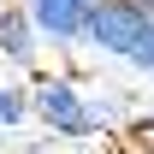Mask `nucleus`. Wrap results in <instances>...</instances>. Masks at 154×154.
Returning a JSON list of instances; mask_svg holds the SVG:
<instances>
[{"label":"nucleus","instance_id":"9d476101","mask_svg":"<svg viewBox=\"0 0 154 154\" xmlns=\"http://www.w3.org/2000/svg\"><path fill=\"white\" fill-rule=\"evenodd\" d=\"M89 6H95V0H89Z\"/></svg>","mask_w":154,"mask_h":154},{"label":"nucleus","instance_id":"20e7f679","mask_svg":"<svg viewBox=\"0 0 154 154\" xmlns=\"http://www.w3.org/2000/svg\"><path fill=\"white\" fill-rule=\"evenodd\" d=\"M0 59H12V65H36V24L24 6H0Z\"/></svg>","mask_w":154,"mask_h":154},{"label":"nucleus","instance_id":"423d86ee","mask_svg":"<svg viewBox=\"0 0 154 154\" xmlns=\"http://www.w3.org/2000/svg\"><path fill=\"white\" fill-rule=\"evenodd\" d=\"M89 119H95V131H107L113 119H125V95H89Z\"/></svg>","mask_w":154,"mask_h":154},{"label":"nucleus","instance_id":"39448f33","mask_svg":"<svg viewBox=\"0 0 154 154\" xmlns=\"http://www.w3.org/2000/svg\"><path fill=\"white\" fill-rule=\"evenodd\" d=\"M24 119H30V95H24L18 83H6V77H0V125H6V131H18Z\"/></svg>","mask_w":154,"mask_h":154},{"label":"nucleus","instance_id":"f257e3e1","mask_svg":"<svg viewBox=\"0 0 154 154\" xmlns=\"http://www.w3.org/2000/svg\"><path fill=\"white\" fill-rule=\"evenodd\" d=\"M148 36H154V18L136 6V0H95V6H89V30H83V42H89L95 54L131 65V59L142 54Z\"/></svg>","mask_w":154,"mask_h":154},{"label":"nucleus","instance_id":"9b49d317","mask_svg":"<svg viewBox=\"0 0 154 154\" xmlns=\"http://www.w3.org/2000/svg\"><path fill=\"white\" fill-rule=\"evenodd\" d=\"M0 6H6V0H0Z\"/></svg>","mask_w":154,"mask_h":154},{"label":"nucleus","instance_id":"7ed1b4c3","mask_svg":"<svg viewBox=\"0 0 154 154\" xmlns=\"http://www.w3.org/2000/svg\"><path fill=\"white\" fill-rule=\"evenodd\" d=\"M24 12L36 24V36H48L54 48H77L89 30V0H24Z\"/></svg>","mask_w":154,"mask_h":154},{"label":"nucleus","instance_id":"0eeeda50","mask_svg":"<svg viewBox=\"0 0 154 154\" xmlns=\"http://www.w3.org/2000/svg\"><path fill=\"white\" fill-rule=\"evenodd\" d=\"M131 65H136V71H142V77H154V36H148V42H142V54H136V59H131Z\"/></svg>","mask_w":154,"mask_h":154},{"label":"nucleus","instance_id":"1a4fd4ad","mask_svg":"<svg viewBox=\"0 0 154 154\" xmlns=\"http://www.w3.org/2000/svg\"><path fill=\"white\" fill-rule=\"evenodd\" d=\"M0 148H6V136H0Z\"/></svg>","mask_w":154,"mask_h":154},{"label":"nucleus","instance_id":"f03ea898","mask_svg":"<svg viewBox=\"0 0 154 154\" xmlns=\"http://www.w3.org/2000/svg\"><path fill=\"white\" fill-rule=\"evenodd\" d=\"M30 113L48 125L54 136H95V119H89V95L77 89V77L65 71H42L36 83H30Z\"/></svg>","mask_w":154,"mask_h":154},{"label":"nucleus","instance_id":"6e6552de","mask_svg":"<svg viewBox=\"0 0 154 154\" xmlns=\"http://www.w3.org/2000/svg\"><path fill=\"white\" fill-rule=\"evenodd\" d=\"M142 119H148V125H154V113H142Z\"/></svg>","mask_w":154,"mask_h":154}]
</instances>
